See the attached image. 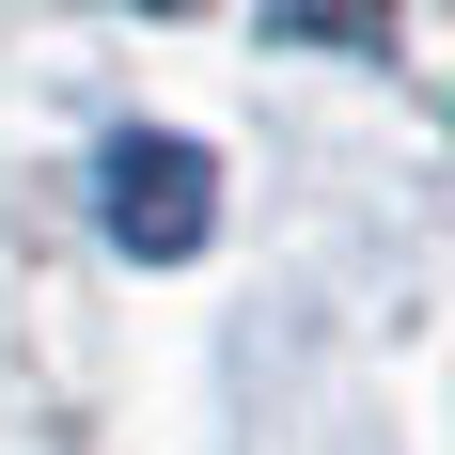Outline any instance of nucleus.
<instances>
[{
	"label": "nucleus",
	"instance_id": "1",
	"mask_svg": "<svg viewBox=\"0 0 455 455\" xmlns=\"http://www.w3.org/2000/svg\"><path fill=\"white\" fill-rule=\"evenodd\" d=\"M204 188H220L204 141H173V126H157V141H110V235H126L141 267H188V251H204V220H220Z\"/></svg>",
	"mask_w": 455,
	"mask_h": 455
}]
</instances>
